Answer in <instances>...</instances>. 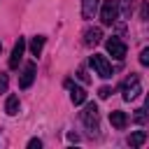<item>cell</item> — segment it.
<instances>
[{
	"mask_svg": "<svg viewBox=\"0 0 149 149\" xmlns=\"http://www.w3.org/2000/svg\"><path fill=\"white\" fill-rule=\"evenodd\" d=\"M102 40V30L100 28H86L84 30V44L86 47H95Z\"/></svg>",
	"mask_w": 149,
	"mask_h": 149,
	"instance_id": "8",
	"label": "cell"
},
{
	"mask_svg": "<svg viewBox=\"0 0 149 149\" xmlns=\"http://www.w3.org/2000/svg\"><path fill=\"white\" fill-rule=\"evenodd\" d=\"M70 100H72V105H84L86 102V91L81 86H72L70 88Z\"/></svg>",
	"mask_w": 149,
	"mask_h": 149,
	"instance_id": "11",
	"label": "cell"
},
{
	"mask_svg": "<svg viewBox=\"0 0 149 149\" xmlns=\"http://www.w3.org/2000/svg\"><path fill=\"white\" fill-rule=\"evenodd\" d=\"M23 51H26V40H23V37H19V42L14 44L12 56H9V68H19V61L23 58Z\"/></svg>",
	"mask_w": 149,
	"mask_h": 149,
	"instance_id": "6",
	"label": "cell"
},
{
	"mask_svg": "<svg viewBox=\"0 0 149 149\" xmlns=\"http://www.w3.org/2000/svg\"><path fill=\"white\" fill-rule=\"evenodd\" d=\"M105 47H107V54H112V58H116V61H123L126 58V44L119 37H109L105 42Z\"/></svg>",
	"mask_w": 149,
	"mask_h": 149,
	"instance_id": "5",
	"label": "cell"
},
{
	"mask_svg": "<svg viewBox=\"0 0 149 149\" xmlns=\"http://www.w3.org/2000/svg\"><path fill=\"white\" fill-rule=\"evenodd\" d=\"M119 19V0H102L100 2V21L102 26H112Z\"/></svg>",
	"mask_w": 149,
	"mask_h": 149,
	"instance_id": "2",
	"label": "cell"
},
{
	"mask_svg": "<svg viewBox=\"0 0 149 149\" xmlns=\"http://www.w3.org/2000/svg\"><path fill=\"white\" fill-rule=\"evenodd\" d=\"M44 35H37V37H33V42H30V54L33 56H40L42 54V47H44Z\"/></svg>",
	"mask_w": 149,
	"mask_h": 149,
	"instance_id": "14",
	"label": "cell"
},
{
	"mask_svg": "<svg viewBox=\"0 0 149 149\" xmlns=\"http://www.w3.org/2000/svg\"><path fill=\"white\" fill-rule=\"evenodd\" d=\"M0 54H2V42H0Z\"/></svg>",
	"mask_w": 149,
	"mask_h": 149,
	"instance_id": "24",
	"label": "cell"
},
{
	"mask_svg": "<svg viewBox=\"0 0 149 149\" xmlns=\"http://www.w3.org/2000/svg\"><path fill=\"white\" fill-rule=\"evenodd\" d=\"M140 63H142L144 68H149V47H144V49L140 51Z\"/></svg>",
	"mask_w": 149,
	"mask_h": 149,
	"instance_id": "16",
	"label": "cell"
},
{
	"mask_svg": "<svg viewBox=\"0 0 149 149\" xmlns=\"http://www.w3.org/2000/svg\"><path fill=\"white\" fill-rule=\"evenodd\" d=\"M81 121H84V126H86L93 135H98V130H100V114H98V107H95L93 102H88V105L84 107Z\"/></svg>",
	"mask_w": 149,
	"mask_h": 149,
	"instance_id": "1",
	"label": "cell"
},
{
	"mask_svg": "<svg viewBox=\"0 0 149 149\" xmlns=\"http://www.w3.org/2000/svg\"><path fill=\"white\" fill-rule=\"evenodd\" d=\"M33 79H35V63H28V65L23 68V72H21L19 86H21V88H28V86L33 84Z\"/></svg>",
	"mask_w": 149,
	"mask_h": 149,
	"instance_id": "9",
	"label": "cell"
},
{
	"mask_svg": "<svg viewBox=\"0 0 149 149\" xmlns=\"http://www.w3.org/2000/svg\"><path fill=\"white\" fill-rule=\"evenodd\" d=\"M77 77H79V79H81L84 84L88 81V74H86V70H84V68H79V70H77Z\"/></svg>",
	"mask_w": 149,
	"mask_h": 149,
	"instance_id": "20",
	"label": "cell"
},
{
	"mask_svg": "<svg viewBox=\"0 0 149 149\" xmlns=\"http://www.w3.org/2000/svg\"><path fill=\"white\" fill-rule=\"evenodd\" d=\"M7 84H9L7 74H5V72H0V93H5V91H7Z\"/></svg>",
	"mask_w": 149,
	"mask_h": 149,
	"instance_id": "17",
	"label": "cell"
},
{
	"mask_svg": "<svg viewBox=\"0 0 149 149\" xmlns=\"http://www.w3.org/2000/svg\"><path fill=\"white\" fill-rule=\"evenodd\" d=\"M144 112L149 114V93H147V98H144Z\"/></svg>",
	"mask_w": 149,
	"mask_h": 149,
	"instance_id": "23",
	"label": "cell"
},
{
	"mask_svg": "<svg viewBox=\"0 0 149 149\" xmlns=\"http://www.w3.org/2000/svg\"><path fill=\"white\" fill-rule=\"evenodd\" d=\"M98 7H100V0H81V16L84 19H93Z\"/></svg>",
	"mask_w": 149,
	"mask_h": 149,
	"instance_id": "10",
	"label": "cell"
},
{
	"mask_svg": "<svg viewBox=\"0 0 149 149\" xmlns=\"http://www.w3.org/2000/svg\"><path fill=\"white\" fill-rule=\"evenodd\" d=\"M68 140H70V142H77V140H79V135H74V133H70V135H68Z\"/></svg>",
	"mask_w": 149,
	"mask_h": 149,
	"instance_id": "22",
	"label": "cell"
},
{
	"mask_svg": "<svg viewBox=\"0 0 149 149\" xmlns=\"http://www.w3.org/2000/svg\"><path fill=\"white\" fill-rule=\"evenodd\" d=\"M5 112H7L9 116H16V114H19V95H7V100H5Z\"/></svg>",
	"mask_w": 149,
	"mask_h": 149,
	"instance_id": "12",
	"label": "cell"
},
{
	"mask_svg": "<svg viewBox=\"0 0 149 149\" xmlns=\"http://www.w3.org/2000/svg\"><path fill=\"white\" fill-rule=\"evenodd\" d=\"M133 121H135V123H144V121H147V112H144V109H135Z\"/></svg>",
	"mask_w": 149,
	"mask_h": 149,
	"instance_id": "15",
	"label": "cell"
},
{
	"mask_svg": "<svg viewBox=\"0 0 149 149\" xmlns=\"http://www.w3.org/2000/svg\"><path fill=\"white\" fill-rule=\"evenodd\" d=\"M144 140H147V133H144V130H135V133H130L128 144H130V147H142Z\"/></svg>",
	"mask_w": 149,
	"mask_h": 149,
	"instance_id": "13",
	"label": "cell"
},
{
	"mask_svg": "<svg viewBox=\"0 0 149 149\" xmlns=\"http://www.w3.org/2000/svg\"><path fill=\"white\" fill-rule=\"evenodd\" d=\"M40 147H42V140H37V137L28 140V149H40Z\"/></svg>",
	"mask_w": 149,
	"mask_h": 149,
	"instance_id": "18",
	"label": "cell"
},
{
	"mask_svg": "<svg viewBox=\"0 0 149 149\" xmlns=\"http://www.w3.org/2000/svg\"><path fill=\"white\" fill-rule=\"evenodd\" d=\"M109 123H112L116 130H123V128L128 126V114L121 112V109H114V112L109 114Z\"/></svg>",
	"mask_w": 149,
	"mask_h": 149,
	"instance_id": "7",
	"label": "cell"
},
{
	"mask_svg": "<svg viewBox=\"0 0 149 149\" xmlns=\"http://www.w3.org/2000/svg\"><path fill=\"white\" fill-rule=\"evenodd\" d=\"M109 93H112V88H109V86H102V88L98 91V95H100L102 100H105V98H109Z\"/></svg>",
	"mask_w": 149,
	"mask_h": 149,
	"instance_id": "19",
	"label": "cell"
},
{
	"mask_svg": "<svg viewBox=\"0 0 149 149\" xmlns=\"http://www.w3.org/2000/svg\"><path fill=\"white\" fill-rule=\"evenodd\" d=\"M142 19H149V5L147 2L142 5Z\"/></svg>",
	"mask_w": 149,
	"mask_h": 149,
	"instance_id": "21",
	"label": "cell"
},
{
	"mask_svg": "<svg viewBox=\"0 0 149 149\" xmlns=\"http://www.w3.org/2000/svg\"><path fill=\"white\" fill-rule=\"evenodd\" d=\"M88 63H91V68L95 70V74L98 77H102V79H109L114 72H112V65H109V61L105 58V56H100V54H93L91 58H88Z\"/></svg>",
	"mask_w": 149,
	"mask_h": 149,
	"instance_id": "3",
	"label": "cell"
},
{
	"mask_svg": "<svg viewBox=\"0 0 149 149\" xmlns=\"http://www.w3.org/2000/svg\"><path fill=\"white\" fill-rule=\"evenodd\" d=\"M140 93H142L140 79H137L135 74H130V77H128V79L121 84V95H123V100H126V102H130V100H135Z\"/></svg>",
	"mask_w": 149,
	"mask_h": 149,
	"instance_id": "4",
	"label": "cell"
}]
</instances>
